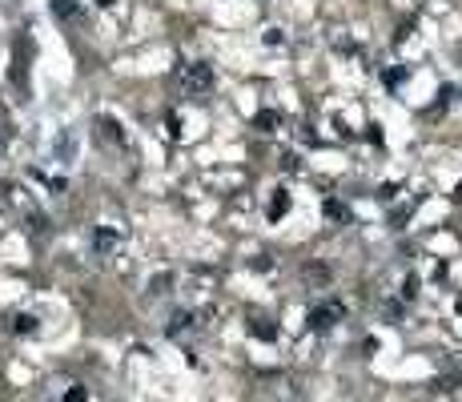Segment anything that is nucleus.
Wrapping results in <instances>:
<instances>
[{
    "label": "nucleus",
    "mask_w": 462,
    "mask_h": 402,
    "mask_svg": "<svg viewBox=\"0 0 462 402\" xmlns=\"http://www.w3.org/2000/svg\"><path fill=\"white\" fill-rule=\"evenodd\" d=\"M217 85V77H213V65H205V61H193V65H185V72H181V89L189 97H201V93H209Z\"/></svg>",
    "instance_id": "1"
},
{
    "label": "nucleus",
    "mask_w": 462,
    "mask_h": 402,
    "mask_svg": "<svg viewBox=\"0 0 462 402\" xmlns=\"http://www.w3.org/2000/svg\"><path fill=\"white\" fill-rule=\"evenodd\" d=\"M92 129H97V141L101 145H109V149H125V141H129V137H125V129H121V121H113V117H97L92 121Z\"/></svg>",
    "instance_id": "2"
},
{
    "label": "nucleus",
    "mask_w": 462,
    "mask_h": 402,
    "mask_svg": "<svg viewBox=\"0 0 462 402\" xmlns=\"http://www.w3.org/2000/svg\"><path fill=\"white\" fill-rule=\"evenodd\" d=\"M117 245H121V234H117V230H109V225H101V230L92 234V254H97V258H109V254H117Z\"/></svg>",
    "instance_id": "3"
},
{
    "label": "nucleus",
    "mask_w": 462,
    "mask_h": 402,
    "mask_svg": "<svg viewBox=\"0 0 462 402\" xmlns=\"http://www.w3.org/2000/svg\"><path fill=\"white\" fill-rule=\"evenodd\" d=\"M338 314H342V310L334 306V302H330V306H314L310 310V326H314V330H330Z\"/></svg>",
    "instance_id": "4"
},
{
    "label": "nucleus",
    "mask_w": 462,
    "mask_h": 402,
    "mask_svg": "<svg viewBox=\"0 0 462 402\" xmlns=\"http://www.w3.org/2000/svg\"><path fill=\"white\" fill-rule=\"evenodd\" d=\"M265 213H270V221H277V217H285V213H290V193H285V190H274V197H270V205H265Z\"/></svg>",
    "instance_id": "5"
},
{
    "label": "nucleus",
    "mask_w": 462,
    "mask_h": 402,
    "mask_svg": "<svg viewBox=\"0 0 462 402\" xmlns=\"http://www.w3.org/2000/svg\"><path fill=\"white\" fill-rule=\"evenodd\" d=\"M193 330V314L189 310H177L173 318H169V338H181V334Z\"/></svg>",
    "instance_id": "6"
},
{
    "label": "nucleus",
    "mask_w": 462,
    "mask_h": 402,
    "mask_svg": "<svg viewBox=\"0 0 462 402\" xmlns=\"http://www.w3.org/2000/svg\"><path fill=\"white\" fill-rule=\"evenodd\" d=\"M8 330L12 334H37V318H32V314H12V318H8Z\"/></svg>",
    "instance_id": "7"
},
{
    "label": "nucleus",
    "mask_w": 462,
    "mask_h": 402,
    "mask_svg": "<svg viewBox=\"0 0 462 402\" xmlns=\"http://www.w3.org/2000/svg\"><path fill=\"white\" fill-rule=\"evenodd\" d=\"M52 12H57L61 21H72V17H77V4H72V0H52Z\"/></svg>",
    "instance_id": "8"
},
{
    "label": "nucleus",
    "mask_w": 462,
    "mask_h": 402,
    "mask_svg": "<svg viewBox=\"0 0 462 402\" xmlns=\"http://www.w3.org/2000/svg\"><path fill=\"white\" fill-rule=\"evenodd\" d=\"M325 213H330L334 221H346V217H350V210L342 205V201H325Z\"/></svg>",
    "instance_id": "9"
},
{
    "label": "nucleus",
    "mask_w": 462,
    "mask_h": 402,
    "mask_svg": "<svg viewBox=\"0 0 462 402\" xmlns=\"http://www.w3.org/2000/svg\"><path fill=\"white\" fill-rule=\"evenodd\" d=\"M57 153H61L65 161H69L72 153H77V141H72V133H65V137H61V145H57Z\"/></svg>",
    "instance_id": "10"
},
{
    "label": "nucleus",
    "mask_w": 462,
    "mask_h": 402,
    "mask_svg": "<svg viewBox=\"0 0 462 402\" xmlns=\"http://www.w3.org/2000/svg\"><path fill=\"white\" fill-rule=\"evenodd\" d=\"M173 282V278H169V274H161V278H153V285H149V298H161L165 294V285Z\"/></svg>",
    "instance_id": "11"
},
{
    "label": "nucleus",
    "mask_w": 462,
    "mask_h": 402,
    "mask_svg": "<svg viewBox=\"0 0 462 402\" xmlns=\"http://www.w3.org/2000/svg\"><path fill=\"white\" fill-rule=\"evenodd\" d=\"M277 113H270V109H265V113H257V125H261V129H270V125H277Z\"/></svg>",
    "instance_id": "12"
},
{
    "label": "nucleus",
    "mask_w": 462,
    "mask_h": 402,
    "mask_svg": "<svg viewBox=\"0 0 462 402\" xmlns=\"http://www.w3.org/2000/svg\"><path fill=\"white\" fill-rule=\"evenodd\" d=\"M65 402H85V390H81V386H72L69 394H65Z\"/></svg>",
    "instance_id": "13"
},
{
    "label": "nucleus",
    "mask_w": 462,
    "mask_h": 402,
    "mask_svg": "<svg viewBox=\"0 0 462 402\" xmlns=\"http://www.w3.org/2000/svg\"><path fill=\"white\" fill-rule=\"evenodd\" d=\"M0 145H4V141H0Z\"/></svg>",
    "instance_id": "14"
}]
</instances>
